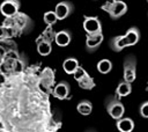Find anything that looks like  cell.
Here are the masks:
<instances>
[{
  "instance_id": "obj_1",
  "label": "cell",
  "mask_w": 148,
  "mask_h": 132,
  "mask_svg": "<svg viewBox=\"0 0 148 132\" xmlns=\"http://www.w3.org/2000/svg\"><path fill=\"white\" fill-rule=\"evenodd\" d=\"M101 9L106 12L112 20H118L126 14L128 7L123 0H108L101 6Z\"/></svg>"
},
{
  "instance_id": "obj_2",
  "label": "cell",
  "mask_w": 148,
  "mask_h": 132,
  "mask_svg": "<svg viewBox=\"0 0 148 132\" xmlns=\"http://www.w3.org/2000/svg\"><path fill=\"white\" fill-rule=\"evenodd\" d=\"M105 109L108 111V113L116 120L120 119L124 117V113H125V107L124 104L121 103V101L116 96H108L105 98Z\"/></svg>"
},
{
  "instance_id": "obj_3",
  "label": "cell",
  "mask_w": 148,
  "mask_h": 132,
  "mask_svg": "<svg viewBox=\"0 0 148 132\" xmlns=\"http://www.w3.org/2000/svg\"><path fill=\"white\" fill-rule=\"evenodd\" d=\"M123 78L124 81L132 83L136 78V58L134 54L125 57L123 63Z\"/></svg>"
},
{
  "instance_id": "obj_4",
  "label": "cell",
  "mask_w": 148,
  "mask_h": 132,
  "mask_svg": "<svg viewBox=\"0 0 148 132\" xmlns=\"http://www.w3.org/2000/svg\"><path fill=\"white\" fill-rule=\"evenodd\" d=\"M73 75H74V79L77 81L80 88L86 89V90H91V89L95 87V81H94V79L87 73V71H86L83 67L79 66L77 69L74 72Z\"/></svg>"
},
{
  "instance_id": "obj_5",
  "label": "cell",
  "mask_w": 148,
  "mask_h": 132,
  "mask_svg": "<svg viewBox=\"0 0 148 132\" xmlns=\"http://www.w3.org/2000/svg\"><path fill=\"white\" fill-rule=\"evenodd\" d=\"M20 0H5L0 5V12L6 19H12L20 13Z\"/></svg>"
},
{
  "instance_id": "obj_6",
  "label": "cell",
  "mask_w": 148,
  "mask_h": 132,
  "mask_svg": "<svg viewBox=\"0 0 148 132\" xmlns=\"http://www.w3.org/2000/svg\"><path fill=\"white\" fill-rule=\"evenodd\" d=\"M83 29L88 35L102 34V23L97 16H84L83 17Z\"/></svg>"
},
{
  "instance_id": "obj_7",
  "label": "cell",
  "mask_w": 148,
  "mask_h": 132,
  "mask_svg": "<svg viewBox=\"0 0 148 132\" xmlns=\"http://www.w3.org/2000/svg\"><path fill=\"white\" fill-rule=\"evenodd\" d=\"M10 21H12V23L9 24L10 27H13V28H16V29H18V30H25V31H30V27H28V24L29 25H32V22H31V20H30V17L29 16H27L25 14H22V13H18V14H16L14 17H12V19H9Z\"/></svg>"
},
{
  "instance_id": "obj_8",
  "label": "cell",
  "mask_w": 148,
  "mask_h": 132,
  "mask_svg": "<svg viewBox=\"0 0 148 132\" xmlns=\"http://www.w3.org/2000/svg\"><path fill=\"white\" fill-rule=\"evenodd\" d=\"M74 9H75V7H74L73 2H71V1H60L59 3H57V6L54 8V13H56L58 20H65L71 14H73Z\"/></svg>"
},
{
  "instance_id": "obj_9",
  "label": "cell",
  "mask_w": 148,
  "mask_h": 132,
  "mask_svg": "<svg viewBox=\"0 0 148 132\" xmlns=\"http://www.w3.org/2000/svg\"><path fill=\"white\" fill-rule=\"evenodd\" d=\"M103 39H104V36L103 34H95V35H86V50L87 52H95L99 46L101 44L103 43Z\"/></svg>"
},
{
  "instance_id": "obj_10",
  "label": "cell",
  "mask_w": 148,
  "mask_h": 132,
  "mask_svg": "<svg viewBox=\"0 0 148 132\" xmlns=\"http://www.w3.org/2000/svg\"><path fill=\"white\" fill-rule=\"evenodd\" d=\"M69 93H71V86L67 81H60L53 89V96L58 100L68 98Z\"/></svg>"
},
{
  "instance_id": "obj_11",
  "label": "cell",
  "mask_w": 148,
  "mask_h": 132,
  "mask_svg": "<svg viewBox=\"0 0 148 132\" xmlns=\"http://www.w3.org/2000/svg\"><path fill=\"white\" fill-rule=\"evenodd\" d=\"M109 45L111 47L112 51L114 52H120L123 51L125 47H127V42H126V38L124 35H119V36H114L110 39L109 42Z\"/></svg>"
},
{
  "instance_id": "obj_12",
  "label": "cell",
  "mask_w": 148,
  "mask_h": 132,
  "mask_svg": "<svg viewBox=\"0 0 148 132\" xmlns=\"http://www.w3.org/2000/svg\"><path fill=\"white\" fill-rule=\"evenodd\" d=\"M54 41L58 46H67L72 41V32L69 30H60L54 35Z\"/></svg>"
},
{
  "instance_id": "obj_13",
  "label": "cell",
  "mask_w": 148,
  "mask_h": 132,
  "mask_svg": "<svg viewBox=\"0 0 148 132\" xmlns=\"http://www.w3.org/2000/svg\"><path fill=\"white\" fill-rule=\"evenodd\" d=\"M125 38H126V42H127V45L128 46H132V45H135L139 41H140V30L136 28V27H131L126 34L124 35Z\"/></svg>"
},
{
  "instance_id": "obj_14",
  "label": "cell",
  "mask_w": 148,
  "mask_h": 132,
  "mask_svg": "<svg viewBox=\"0 0 148 132\" xmlns=\"http://www.w3.org/2000/svg\"><path fill=\"white\" fill-rule=\"evenodd\" d=\"M116 126L120 132H132L134 130V122L130 117H123L117 120Z\"/></svg>"
},
{
  "instance_id": "obj_15",
  "label": "cell",
  "mask_w": 148,
  "mask_h": 132,
  "mask_svg": "<svg viewBox=\"0 0 148 132\" xmlns=\"http://www.w3.org/2000/svg\"><path fill=\"white\" fill-rule=\"evenodd\" d=\"M132 93V86L130 82H126V81H120L116 88V96L118 98L120 97H125L127 95H130Z\"/></svg>"
},
{
  "instance_id": "obj_16",
  "label": "cell",
  "mask_w": 148,
  "mask_h": 132,
  "mask_svg": "<svg viewBox=\"0 0 148 132\" xmlns=\"http://www.w3.org/2000/svg\"><path fill=\"white\" fill-rule=\"evenodd\" d=\"M37 51L40 56H49L52 51V45H51V39H42L37 43Z\"/></svg>"
},
{
  "instance_id": "obj_17",
  "label": "cell",
  "mask_w": 148,
  "mask_h": 132,
  "mask_svg": "<svg viewBox=\"0 0 148 132\" xmlns=\"http://www.w3.org/2000/svg\"><path fill=\"white\" fill-rule=\"evenodd\" d=\"M80 65H79V61H77V59H75V58H67L66 60H64V63H62V68H64V71L67 73V74H74V72L77 69V67H79Z\"/></svg>"
},
{
  "instance_id": "obj_18",
  "label": "cell",
  "mask_w": 148,
  "mask_h": 132,
  "mask_svg": "<svg viewBox=\"0 0 148 132\" xmlns=\"http://www.w3.org/2000/svg\"><path fill=\"white\" fill-rule=\"evenodd\" d=\"M76 110H77V112L81 113L82 116H88V115H90L91 111H92V104H91V102L88 101V100H82V101H80V102L77 103Z\"/></svg>"
},
{
  "instance_id": "obj_19",
  "label": "cell",
  "mask_w": 148,
  "mask_h": 132,
  "mask_svg": "<svg viewBox=\"0 0 148 132\" xmlns=\"http://www.w3.org/2000/svg\"><path fill=\"white\" fill-rule=\"evenodd\" d=\"M112 69V63L109 59H102L97 63V71L102 74H108Z\"/></svg>"
},
{
  "instance_id": "obj_20",
  "label": "cell",
  "mask_w": 148,
  "mask_h": 132,
  "mask_svg": "<svg viewBox=\"0 0 148 132\" xmlns=\"http://www.w3.org/2000/svg\"><path fill=\"white\" fill-rule=\"evenodd\" d=\"M43 20H44V22H45L49 27H52V25L58 21V17H57L54 10H49V12H46V13L43 15Z\"/></svg>"
},
{
  "instance_id": "obj_21",
  "label": "cell",
  "mask_w": 148,
  "mask_h": 132,
  "mask_svg": "<svg viewBox=\"0 0 148 132\" xmlns=\"http://www.w3.org/2000/svg\"><path fill=\"white\" fill-rule=\"evenodd\" d=\"M139 113L142 118H148V101H145L139 107Z\"/></svg>"
},
{
  "instance_id": "obj_22",
  "label": "cell",
  "mask_w": 148,
  "mask_h": 132,
  "mask_svg": "<svg viewBox=\"0 0 148 132\" xmlns=\"http://www.w3.org/2000/svg\"><path fill=\"white\" fill-rule=\"evenodd\" d=\"M9 37V28L5 25H0V41H3Z\"/></svg>"
},
{
  "instance_id": "obj_23",
  "label": "cell",
  "mask_w": 148,
  "mask_h": 132,
  "mask_svg": "<svg viewBox=\"0 0 148 132\" xmlns=\"http://www.w3.org/2000/svg\"><path fill=\"white\" fill-rule=\"evenodd\" d=\"M86 132H96V131H95V130H92V129H89V130H87Z\"/></svg>"
},
{
  "instance_id": "obj_24",
  "label": "cell",
  "mask_w": 148,
  "mask_h": 132,
  "mask_svg": "<svg viewBox=\"0 0 148 132\" xmlns=\"http://www.w3.org/2000/svg\"><path fill=\"white\" fill-rule=\"evenodd\" d=\"M147 2H148V0H147Z\"/></svg>"
}]
</instances>
